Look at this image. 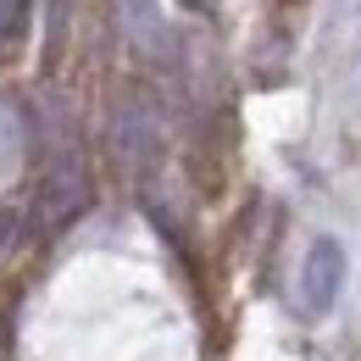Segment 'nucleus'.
I'll list each match as a JSON object with an SVG mask.
<instances>
[{
  "mask_svg": "<svg viewBox=\"0 0 361 361\" xmlns=\"http://www.w3.org/2000/svg\"><path fill=\"white\" fill-rule=\"evenodd\" d=\"M84 206H90V173H84L78 156H67V161H56L39 178L34 206H28V223H34V233H61Z\"/></svg>",
  "mask_w": 361,
  "mask_h": 361,
  "instance_id": "nucleus-1",
  "label": "nucleus"
},
{
  "mask_svg": "<svg viewBox=\"0 0 361 361\" xmlns=\"http://www.w3.org/2000/svg\"><path fill=\"white\" fill-rule=\"evenodd\" d=\"M339 289H345V250L334 239H317L306 250V262H300V306H306V317H328Z\"/></svg>",
  "mask_w": 361,
  "mask_h": 361,
  "instance_id": "nucleus-2",
  "label": "nucleus"
},
{
  "mask_svg": "<svg viewBox=\"0 0 361 361\" xmlns=\"http://www.w3.org/2000/svg\"><path fill=\"white\" fill-rule=\"evenodd\" d=\"M28 23H34V6H28V0H0V61H11V56L23 50Z\"/></svg>",
  "mask_w": 361,
  "mask_h": 361,
  "instance_id": "nucleus-3",
  "label": "nucleus"
},
{
  "mask_svg": "<svg viewBox=\"0 0 361 361\" xmlns=\"http://www.w3.org/2000/svg\"><path fill=\"white\" fill-rule=\"evenodd\" d=\"M11 150H17V123H11V111L0 106V167L11 161Z\"/></svg>",
  "mask_w": 361,
  "mask_h": 361,
  "instance_id": "nucleus-4",
  "label": "nucleus"
},
{
  "mask_svg": "<svg viewBox=\"0 0 361 361\" xmlns=\"http://www.w3.org/2000/svg\"><path fill=\"white\" fill-rule=\"evenodd\" d=\"M11 223H17V217H11V212H0V250H6V239H11Z\"/></svg>",
  "mask_w": 361,
  "mask_h": 361,
  "instance_id": "nucleus-5",
  "label": "nucleus"
},
{
  "mask_svg": "<svg viewBox=\"0 0 361 361\" xmlns=\"http://www.w3.org/2000/svg\"><path fill=\"white\" fill-rule=\"evenodd\" d=\"M183 6H189V11H200V6H206V0H183Z\"/></svg>",
  "mask_w": 361,
  "mask_h": 361,
  "instance_id": "nucleus-6",
  "label": "nucleus"
}]
</instances>
